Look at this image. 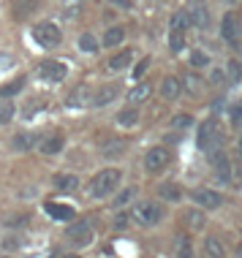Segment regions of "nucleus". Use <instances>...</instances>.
Returning <instances> with one entry per match:
<instances>
[{"mask_svg":"<svg viewBox=\"0 0 242 258\" xmlns=\"http://www.w3.org/2000/svg\"><path fill=\"white\" fill-rule=\"evenodd\" d=\"M169 150L166 147H153V150H147V155H144V169H147L150 174H158V171H163L166 166H169Z\"/></svg>","mask_w":242,"mask_h":258,"instance_id":"obj_9","label":"nucleus"},{"mask_svg":"<svg viewBox=\"0 0 242 258\" xmlns=\"http://www.w3.org/2000/svg\"><path fill=\"white\" fill-rule=\"evenodd\" d=\"M54 187L63 190V193H71L79 187V177H74V174H57V177H54Z\"/></svg>","mask_w":242,"mask_h":258,"instance_id":"obj_26","label":"nucleus"},{"mask_svg":"<svg viewBox=\"0 0 242 258\" xmlns=\"http://www.w3.org/2000/svg\"><path fill=\"white\" fill-rule=\"evenodd\" d=\"M239 155H242V139H239Z\"/></svg>","mask_w":242,"mask_h":258,"instance_id":"obj_46","label":"nucleus"},{"mask_svg":"<svg viewBox=\"0 0 242 258\" xmlns=\"http://www.w3.org/2000/svg\"><path fill=\"white\" fill-rule=\"evenodd\" d=\"M161 95L166 101H177L183 95V79L179 76H166L161 82Z\"/></svg>","mask_w":242,"mask_h":258,"instance_id":"obj_15","label":"nucleus"},{"mask_svg":"<svg viewBox=\"0 0 242 258\" xmlns=\"http://www.w3.org/2000/svg\"><path fill=\"white\" fill-rule=\"evenodd\" d=\"M234 255H237V258H242V245L237 247V253H234Z\"/></svg>","mask_w":242,"mask_h":258,"instance_id":"obj_45","label":"nucleus"},{"mask_svg":"<svg viewBox=\"0 0 242 258\" xmlns=\"http://www.w3.org/2000/svg\"><path fill=\"white\" fill-rule=\"evenodd\" d=\"M210 163H212V169H215V179H218V182L229 185L231 182V160L226 158V152L223 150H212L210 152Z\"/></svg>","mask_w":242,"mask_h":258,"instance_id":"obj_7","label":"nucleus"},{"mask_svg":"<svg viewBox=\"0 0 242 258\" xmlns=\"http://www.w3.org/2000/svg\"><path fill=\"white\" fill-rule=\"evenodd\" d=\"M188 25H191V19H188V11H177V14H171V30H188Z\"/></svg>","mask_w":242,"mask_h":258,"instance_id":"obj_32","label":"nucleus"},{"mask_svg":"<svg viewBox=\"0 0 242 258\" xmlns=\"http://www.w3.org/2000/svg\"><path fill=\"white\" fill-rule=\"evenodd\" d=\"M112 3H117V6H123V9H128V6H131V0H112Z\"/></svg>","mask_w":242,"mask_h":258,"instance_id":"obj_44","label":"nucleus"},{"mask_svg":"<svg viewBox=\"0 0 242 258\" xmlns=\"http://www.w3.org/2000/svg\"><path fill=\"white\" fill-rule=\"evenodd\" d=\"M183 79V90H188V95H193V98H202V93H204V82L199 79L193 71H188L185 76H179Z\"/></svg>","mask_w":242,"mask_h":258,"instance_id":"obj_18","label":"nucleus"},{"mask_svg":"<svg viewBox=\"0 0 242 258\" xmlns=\"http://www.w3.org/2000/svg\"><path fill=\"white\" fill-rule=\"evenodd\" d=\"M126 150H128V142L126 139H103L101 142V158H106V160H112V158H123L126 155Z\"/></svg>","mask_w":242,"mask_h":258,"instance_id":"obj_12","label":"nucleus"},{"mask_svg":"<svg viewBox=\"0 0 242 258\" xmlns=\"http://www.w3.org/2000/svg\"><path fill=\"white\" fill-rule=\"evenodd\" d=\"M66 147V139L60 136V134H49V136H44L41 139V144H38V152L41 155H60Z\"/></svg>","mask_w":242,"mask_h":258,"instance_id":"obj_14","label":"nucleus"},{"mask_svg":"<svg viewBox=\"0 0 242 258\" xmlns=\"http://www.w3.org/2000/svg\"><path fill=\"white\" fill-rule=\"evenodd\" d=\"M120 177H123L120 169H101L93 179H90L87 193H90L93 199H106V196H112V193L117 190V185H120Z\"/></svg>","mask_w":242,"mask_h":258,"instance_id":"obj_1","label":"nucleus"},{"mask_svg":"<svg viewBox=\"0 0 242 258\" xmlns=\"http://www.w3.org/2000/svg\"><path fill=\"white\" fill-rule=\"evenodd\" d=\"M158 199L177 204V201H183V187H179L177 182H161L158 185Z\"/></svg>","mask_w":242,"mask_h":258,"instance_id":"obj_17","label":"nucleus"},{"mask_svg":"<svg viewBox=\"0 0 242 258\" xmlns=\"http://www.w3.org/2000/svg\"><path fill=\"white\" fill-rule=\"evenodd\" d=\"M134 196H136V187H126V190L114 199V207H126L128 201H134Z\"/></svg>","mask_w":242,"mask_h":258,"instance_id":"obj_35","label":"nucleus"},{"mask_svg":"<svg viewBox=\"0 0 242 258\" xmlns=\"http://www.w3.org/2000/svg\"><path fill=\"white\" fill-rule=\"evenodd\" d=\"M79 0H66V6H63V17H68V19H74L79 14Z\"/></svg>","mask_w":242,"mask_h":258,"instance_id":"obj_36","label":"nucleus"},{"mask_svg":"<svg viewBox=\"0 0 242 258\" xmlns=\"http://www.w3.org/2000/svg\"><path fill=\"white\" fill-rule=\"evenodd\" d=\"M33 38H36L38 46L52 49V46H57L63 41V33H60V27L54 22H38V25H33Z\"/></svg>","mask_w":242,"mask_h":258,"instance_id":"obj_4","label":"nucleus"},{"mask_svg":"<svg viewBox=\"0 0 242 258\" xmlns=\"http://www.w3.org/2000/svg\"><path fill=\"white\" fill-rule=\"evenodd\" d=\"M188 60H191V68H210V62H212V57L204 49H193Z\"/></svg>","mask_w":242,"mask_h":258,"instance_id":"obj_30","label":"nucleus"},{"mask_svg":"<svg viewBox=\"0 0 242 258\" xmlns=\"http://www.w3.org/2000/svg\"><path fill=\"white\" fill-rule=\"evenodd\" d=\"M101 46H98V41H95L93 33H82L79 36V52H85V54H95Z\"/></svg>","mask_w":242,"mask_h":258,"instance_id":"obj_29","label":"nucleus"},{"mask_svg":"<svg viewBox=\"0 0 242 258\" xmlns=\"http://www.w3.org/2000/svg\"><path fill=\"white\" fill-rule=\"evenodd\" d=\"M14 120V103L11 101H0V122H11Z\"/></svg>","mask_w":242,"mask_h":258,"instance_id":"obj_34","label":"nucleus"},{"mask_svg":"<svg viewBox=\"0 0 242 258\" xmlns=\"http://www.w3.org/2000/svg\"><path fill=\"white\" fill-rule=\"evenodd\" d=\"M68 239L74 242V245L77 247H87L90 242H93V226H90V223H85V220H77V223H71V226H68Z\"/></svg>","mask_w":242,"mask_h":258,"instance_id":"obj_8","label":"nucleus"},{"mask_svg":"<svg viewBox=\"0 0 242 258\" xmlns=\"http://www.w3.org/2000/svg\"><path fill=\"white\" fill-rule=\"evenodd\" d=\"M60 258H77V255H60Z\"/></svg>","mask_w":242,"mask_h":258,"instance_id":"obj_47","label":"nucleus"},{"mask_svg":"<svg viewBox=\"0 0 242 258\" xmlns=\"http://www.w3.org/2000/svg\"><path fill=\"white\" fill-rule=\"evenodd\" d=\"M193 201L202 209H218L223 204V196H220L218 190H212V187H196V190H193Z\"/></svg>","mask_w":242,"mask_h":258,"instance_id":"obj_11","label":"nucleus"},{"mask_svg":"<svg viewBox=\"0 0 242 258\" xmlns=\"http://www.w3.org/2000/svg\"><path fill=\"white\" fill-rule=\"evenodd\" d=\"M131 62H134V52H131V49H120L117 54L109 57L106 68H109V71H114V74H120V71H126V68H131Z\"/></svg>","mask_w":242,"mask_h":258,"instance_id":"obj_16","label":"nucleus"},{"mask_svg":"<svg viewBox=\"0 0 242 258\" xmlns=\"http://www.w3.org/2000/svg\"><path fill=\"white\" fill-rule=\"evenodd\" d=\"M239 120H242V106H237V109H234V122L239 125Z\"/></svg>","mask_w":242,"mask_h":258,"instance_id":"obj_43","label":"nucleus"},{"mask_svg":"<svg viewBox=\"0 0 242 258\" xmlns=\"http://www.w3.org/2000/svg\"><path fill=\"white\" fill-rule=\"evenodd\" d=\"M188 125H191V117H188V114H179V117H171V128L183 131V128H188Z\"/></svg>","mask_w":242,"mask_h":258,"instance_id":"obj_38","label":"nucleus"},{"mask_svg":"<svg viewBox=\"0 0 242 258\" xmlns=\"http://www.w3.org/2000/svg\"><path fill=\"white\" fill-rule=\"evenodd\" d=\"M66 74H68V68H66V62H60V60H46V62H41V66H38V76L44 82H52V85L63 82Z\"/></svg>","mask_w":242,"mask_h":258,"instance_id":"obj_10","label":"nucleus"},{"mask_svg":"<svg viewBox=\"0 0 242 258\" xmlns=\"http://www.w3.org/2000/svg\"><path fill=\"white\" fill-rule=\"evenodd\" d=\"M93 90L90 87H85V85H79V87H74L71 90V95H68V106H74V109H85V106H90L93 103Z\"/></svg>","mask_w":242,"mask_h":258,"instance_id":"obj_13","label":"nucleus"},{"mask_svg":"<svg viewBox=\"0 0 242 258\" xmlns=\"http://www.w3.org/2000/svg\"><path fill=\"white\" fill-rule=\"evenodd\" d=\"M161 218H163V209H161V204H155V201H139V204L134 207V220L144 228L158 226Z\"/></svg>","mask_w":242,"mask_h":258,"instance_id":"obj_5","label":"nucleus"},{"mask_svg":"<svg viewBox=\"0 0 242 258\" xmlns=\"http://www.w3.org/2000/svg\"><path fill=\"white\" fill-rule=\"evenodd\" d=\"M220 38H223L229 46H234V49H239V44H242V25H239V17L234 11H226L223 19H220Z\"/></svg>","mask_w":242,"mask_h":258,"instance_id":"obj_3","label":"nucleus"},{"mask_svg":"<svg viewBox=\"0 0 242 258\" xmlns=\"http://www.w3.org/2000/svg\"><path fill=\"white\" fill-rule=\"evenodd\" d=\"M25 82L22 79H17L14 82V85H9V87H0V98H3V95H14V93H19V87H22Z\"/></svg>","mask_w":242,"mask_h":258,"instance_id":"obj_39","label":"nucleus"},{"mask_svg":"<svg viewBox=\"0 0 242 258\" xmlns=\"http://www.w3.org/2000/svg\"><path fill=\"white\" fill-rule=\"evenodd\" d=\"M44 209L52 215L54 220H74V215H77L71 207H60V204H46Z\"/></svg>","mask_w":242,"mask_h":258,"instance_id":"obj_28","label":"nucleus"},{"mask_svg":"<svg viewBox=\"0 0 242 258\" xmlns=\"http://www.w3.org/2000/svg\"><path fill=\"white\" fill-rule=\"evenodd\" d=\"M126 36L128 33H126L123 25H112L106 33H103V46H120L123 41H126Z\"/></svg>","mask_w":242,"mask_h":258,"instance_id":"obj_21","label":"nucleus"},{"mask_svg":"<svg viewBox=\"0 0 242 258\" xmlns=\"http://www.w3.org/2000/svg\"><path fill=\"white\" fill-rule=\"evenodd\" d=\"M150 93H153V85H150V82H139V85L128 93V101L131 103H142V101L150 98Z\"/></svg>","mask_w":242,"mask_h":258,"instance_id":"obj_27","label":"nucleus"},{"mask_svg":"<svg viewBox=\"0 0 242 258\" xmlns=\"http://www.w3.org/2000/svg\"><path fill=\"white\" fill-rule=\"evenodd\" d=\"M150 62H153V60H150V57H142L139 62H136V68H134V79H142V76H144V74H147V68H150Z\"/></svg>","mask_w":242,"mask_h":258,"instance_id":"obj_37","label":"nucleus"},{"mask_svg":"<svg viewBox=\"0 0 242 258\" xmlns=\"http://www.w3.org/2000/svg\"><path fill=\"white\" fill-rule=\"evenodd\" d=\"M196 144H199L204 152H212V150H218L220 144H223V131H220V125H218L215 117H207V120L199 125Z\"/></svg>","mask_w":242,"mask_h":258,"instance_id":"obj_2","label":"nucleus"},{"mask_svg":"<svg viewBox=\"0 0 242 258\" xmlns=\"http://www.w3.org/2000/svg\"><path fill=\"white\" fill-rule=\"evenodd\" d=\"M223 79H226V76H223V71H218V68H215V71H212V82L218 85V82H223Z\"/></svg>","mask_w":242,"mask_h":258,"instance_id":"obj_42","label":"nucleus"},{"mask_svg":"<svg viewBox=\"0 0 242 258\" xmlns=\"http://www.w3.org/2000/svg\"><path fill=\"white\" fill-rule=\"evenodd\" d=\"M185 11H188V19H191L193 27H199V30H210L212 11H210V6H207V0H191Z\"/></svg>","mask_w":242,"mask_h":258,"instance_id":"obj_6","label":"nucleus"},{"mask_svg":"<svg viewBox=\"0 0 242 258\" xmlns=\"http://www.w3.org/2000/svg\"><path fill=\"white\" fill-rule=\"evenodd\" d=\"M128 215H117V218H114V228H126L128 226Z\"/></svg>","mask_w":242,"mask_h":258,"instance_id":"obj_41","label":"nucleus"},{"mask_svg":"<svg viewBox=\"0 0 242 258\" xmlns=\"http://www.w3.org/2000/svg\"><path fill=\"white\" fill-rule=\"evenodd\" d=\"M204 253L207 258H226V245L220 236H207L204 239Z\"/></svg>","mask_w":242,"mask_h":258,"instance_id":"obj_20","label":"nucleus"},{"mask_svg":"<svg viewBox=\"0 0 242 258\" xmlns=\"http://www.w3.org/2000/svg\"><path fill=\"white\" fill-rule=\"evenodd\" d=\"M36 144V136L33 134H17L14 136V150H30Z\"/></svg>","mask_w":242,"mask_h":258,"instance_id":"obj_33","label":"nucleus"},{"mask_svg":"<svg viewBox=\"0 0 242 258\" xmlns=\"http://www.w3.org/2000/svg\"><path fill=\"white\" fill-rule=\"evenodd\" d=\"M117 93H120V87H117V85H106V87L95 90L93 103H95V106H109V103L117 98Z\"/></svg>","mask_w":242,"mask_h":258,"instance_id":"obj_19","label":"nucleus"},{"mask_svg":"<svg viewBox=\"0 0 242 258\" xmlns=\"http://www.w3.org/2000/svg\"><path fill=\"white\" fill-rule=\"evenodd\" d=\"M169 49L174 54L185 49V33L183 30H169Z\"/></svg>","mask_w":242,"mask_h":258,"instance_id":"obj_31","label":"nucleus"},{"mask_svg":"<svg viewBox=\"0 0 242 258\" xmlns=\"http://www.w3.org/2000/svg\"><path fill=\"white\" fill-rule=\"evenodd\" d=\"M185 223H188V228L191 231H202V228L207 226V218H204V212H202V207H193L185 212Z\"/></svg>","mask_w":242,"mask_h":258,"instance_id":"obj_22","label":"nucleus"},{"mask_svg":"<svg viewBox=\"0 0 242 258\" xmlns=\"http://www.w3.org/2000/svg\"><path fill=\"white\" fill-rule=\"evenodd\" d=\"M136 122H139V109H136V103L117 114V125H123V128H134Z\"/></svg>","mask_w":242,"mask_h":258,"instance_id":"obj_25","label":"nucleus"},{"mask_svg":"<svg viewBox=\"0 0 242 258\" xmlns=\"http://www.w3.org/2000/svg\"><path fill=\"white\" fill-rule=\"evenodd\" d=\"M229 76H231V79H239V76H242L239 62H229Z\"/></svg>","mask_w":242,"mask_h":258,"instance_id":"obj_40","label":"nucleus"},{"mask_svg":"<svg viewBox=\"0 0 242 258\" xmlns=\"http://www.w3.org/2000/svg\"><path fill=\"white\" fill-rule=\"evenodd\" d=\"M38 3H41V0H14V17H17V19L30 17V14L38 9Z\"/></svg>","mask_w":242,"mask_h":258,"instance_id":"obj_23","label":"nucleus"},{"mask_svg":"<svg viewBox=\"0 0 242 258\" xmlns=\"http://www.w3.org/2000/svg\"><path fill=\"white\" fill-rule=\"evenodd\" d=\"M174 253L177 258H196V253H193V242H191V236H177L174 239Z\"/></svg>","mask_w":242,"mask_h":258,"instance_id":"obj_24","label":"nucleus"}]
</instances>
